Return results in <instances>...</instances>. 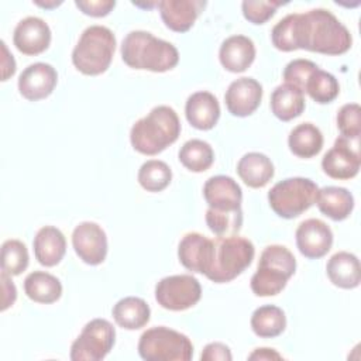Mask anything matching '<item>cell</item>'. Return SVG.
<instances>
[{"mask_svg":"<svg viewBox=\"0 0 361 361\" xmlns=\"http://www.w3.org/2000/svg\"><path fill=\"white\" fill-rule=\"evenodd\" d=\"M271 39L283 52L306 49L324 55L345 54L353 44L347 27L324 8L288 14L274 25Z\"/></svg>","mask_w":361,"mask_h":361,"instance_id":"cell-1","label":"cell"},{"mask_svg":"<svg viewBox=\"0 0 361 361\" xmlns=\"http://www.w3.org/2000/svg\"><path fill=\"white\" fill-rule=\"evenodd\" d=\"M121 58L133 69L166 72L179 62L176 47L148 31H131L121 42Z\"/></svg>","mask_w":361,"mask_h":361,"instance_id":"cell-2","label":"cell"},{"mask_svg":"<svg viewBox=\"0 0 361 361\" xmlns=\"http://www.w3.org/2000/svg\"><path fill=\"white\" fill-rule=\"evenodd\" d=\"M179 134L180 121L176 111L169 106H157L133 124L130 141L140 154L157 155L173 144Z\"/></svg>","mask_w":361,"mask_h":361,"instance_id":"cell-3","label":"cell"},{"mask_svg":"<svg viewBox=\"0 0 361 361\" xmlns=\"http://www.w3.org/2000/svg\"><path fill=\"white\" fill-rule=\"evenodd\" d=\"M254 255L255 248L248 238L235 234L217 235L212 240V254L204 275L216 283L230 282L251 265Z\"/></svg>","mask_w":361,"mask_h":361,"instance_id":"cell-4","label":"cell"},{"mask_svg":"<svg viewBox=\"0 0 361 361\" xmlns=\"http://www.w3.org/2000/svg\"><path fill=\"white\" fill-rule=\"evenodd\" d=\"M116 49L113 31L103 25L87 27L72 51V62L83 75L96 76L106 72Z\"/></svg>","mask_w":361,"mask_h":361,"instance_id":"cell-5","label":"cell"},{"mask_svg":"<svg viewBox=\"0 0 361 361\" xmlns=\"http://www.w3.org/2000/svg\"><path fill=\"white\" fill-rule=\"evenodd\" d=\"M295 271L296 259L285 245H268L261 252L257 271L251 278V290L257 296L278 295Z\"/></svg>","mask_w":361,"mask_h":361,"instance_id":"cell-6","label":"cell"},{"mask_svg":"<svg viewBox=\"0 0 361 361\" xmlns=\"http://www.w3.org/2000/svg\"><path fill=\"white\" fill-rule=\"evenodd\" d=\"M138 354L147 361H189L193 355V344L188 336L157 326L141 334Z\"/></svg>","mask_w":361,"mask_h":361,"instance_id":"cell-7","label":"cell"},{"mask_svg":"<svg viewBox=\"0 0 361 361\" xmlns=\"http://www.w3.org/2000/svg\"><path fill=\"white\" fill-rule=\"evenodd\" d=\"M317 185L309 178H286L268 192L271 209L282 219H295L316 203Z\"/></svg>","mask_w":361,"mask_h":361,"instance_id":"cell-8","label":"cell"},{"mask_svg":"<svg viewBox=\"0 0 361 361\" xmlns=\"http://www.w3.org/2000/svg\"><path fill=\"white\" fill-rule=\"evenodd\" d=\"M116 341V330L106 319H93L83 327L82 333L71 345V360L100 361Z\"/></svg>","mask_w":361,"mask_h":361,"instance_id":"cell-9","label":"cell"},{"mask_svg":"<svg viewBox=\"0 0 361 361\" xmlns=\"http://www.w3.org/2000/svg\"><path fill=\"white\" fill-rule=\"evenodd\" d=\"M202 296L199 281L188 274L162 278L155 285V299L164 309L172 312L186 310L195 306Z\"/></svg>","mask_w":361,"mask_h":361,"instance_id":"cell-10","label":"cell"},{"mask_svg":"<svg viewBox=\"0 0 361 361\" xmlns=\"http://www.w3.org/2000/svg\"><path fill=\"white\" fill-rule=\"evenodd\" d=\"M361 165L358 138L351 140L340 135L334 145L324 154L322 168L324 173L333 179H351L354 178Z\"/></svg>","mask_w":361,"mask_h":361,"instance_id":"cell-11","label":"cell"},{"mask_svg":"<svg viewBox=\"0 0 361 361\" xmlns=\"http://www.w3.org/2000/svg\"><path fill=\"white\" fill-rule=\"evenodd\" d=\"M72 245L76 255L89 265H99L106 259L107 237L97 223H79L72 233Z\"/></svg>","mask_w":361,"mask_h":361,"instance_id":"cell-12","label":"cell"},{"mask_svg":"<svg viewBox=\"0 0 361 361\" xmlns=\"http://www.w3.org/2000/svg\"><path fill=\"white\" fill-rule=\"evenodd\" d=\"M296 245L300 254L309 259L324 257L333 245L331 228L319 219H307L296 228Z\"/></svg>","mask_w":361,"mask_h":361,"instance_id":"cell-13","label":"cell"},{"mask_svg":"<svg viewBox=\"0 0 361 361\" xmlns=\"http://www.w3.org/2000/svg\"><path fill=\"white\" fill-rule=\"evenodd\" d=\"M58 83L55 68L45 62L28 65L18 78V90L23 97L37 102L48 97Z\"/></svg>","mask_w":361,"mask_h":361,"instance_id":"cell-14","label":"cell"},{"mask_svg":"<svg viewBox=\"0 0 361 361\" xmlns=\"http://www.w3.org/2000/svg\"><path fill=\"white\" fill-rule=\"evenodd\" d=\"M262 99V86L252 78H238L230 83L224 94V103L233 116L247 117L252 114Z\"/></svg>","mask_w":361,"mask_h":361,"instance_id":"cell-15","label":"cell"},{"mask_svg":"<svg viewBox=\"0 0 361 361\" xmlns=\"http://www.w3.org/2000/svg\"><path fill=\"white\" fill-rule=\"evenodd\" d=\"M13 42L24 55L42 54L51 44L49 25L39 17H25L16 25Z\"/></svg>","mask_w":361,"mask_h":361,"instance_id":"cell-16","label":"cell"},{"mask_svg":"<svg viewBox=\"0 0 361 361\" xmlns=\"http://www.w3.org/2000/svg\"><path fill=\"white\" fill-rule=\"evenodd\" d=\"M203 196L210 209L237 210L241 209L243 192L240 185L226 175H216L206 180Z\"/></svg>","mask_w":361,"mask_h":361,"instance_id":"cell-17","label":"cell"},{"mask_svg":"<svg viewBox=\"0 0 361 361\" xmlns=\"http://www.w3.org/2000/svg\"><path fill=\"white\" fill-rule=\"evenodd\" d=\"M204 0H162L158 3L161 18L175 32H186L206 7Z\"/></svg>","mask_w":361,"mask_h":361,"instance_id":"cell-18","label":"cell"},{"mask_svg":"<svg viewBox=\"0 0 361 361\" xmlns=\"http://www.w3.org/2000/svg\"><path fill=\"white\" fill-rule=\"evenodd\" d=\"M219 59L228 72H244L255 59V45L245 35H231L221 42Z\"/></svg>","mask_w":361,"mask_h":361,"instance_id":"cell-19","label":"cell"},{"mask_svg":"<svg viewBox=\"0 0 361 361\" xmlns=\"http://www.w3.org/2000/svg\"><path fill=\"white\" fill-rule=\"evenodd\" d=\"M210 254L212 240L196 231L186 233L178 245L180 264L192 272L204 274L210 261Z\"/></svg>","mask_w":361,"mask_h":361,"instance_id":"cell-20","label":"cell"},{"mask_svg":"<svg viewBox=\"0 0 361 361\" xmlns=\"http://www.w3.org/2000/svg\"><path fill=\"white\" fill-rule=\"evenodd\" d=\"M185 116L189 124L197 130H212L220 117V104L210 92L190 94L185 104Z\"/></svg>","mask_w":361,"mask_h":361,"instance_id":"cell-21","label":"cell"},{"mask_svg":"<svg viewBox=\"0 0 361 361\" xmlns=\"http://www.w3.org/2000/svg\"><path fill=\"white\" fill-rule=\"evenodd\" d=\"M34 255L44 267H55L61 262L66 251L63 233L54 226L41 227L32 241Z\"/></svg>","mask_w":361,"mask_h":361,"instance_id":"cell-22","label":"cell"},{"mask_svg":"<svg viewBox=\"0 0 361 361\" xmlns=\"http://www.w3.org/2000/svg\"><path fill=\"white\" fill-rule=\"evenodd\" d=\"M326 271L331 283L343 289H354L361 282L360 261L354 254L347 251H338L331 255Z\"/></svg>","mask_w":361,"mask_h":361,"instance_id":"cell-23","label":"cell"},{"mask_svg":"<svg viewBox=\"0 0 361 361\" xmlns=\"http://www.w3.org/2000/svg\"><path fill=\"white\" fill-rule=\"evenodd\" d=\"M316 204L324 216L334 221H341L351 214L354 197L345 188L324 186L317 190Z\"/></svg>","mask_w":361,"mask_h":361,"instance_id":"cell-24","label":"cell"},{"mask_svg":"<svg viewBox=\"0 0 361 361\" xmlns=\"http://www.w3.org/2000/svg\"><path fill=\"white\" fill-rule=\"evenodd\" d=\"M305 107L306 102L303 92L290 83L276 86L271 94V110L274 116L282 121L299 117Z\"/></svg>","mask_w":361,"mask_h":361,"instance_id":"cell-25","label":"cell"},{"mask_svg":"<svg viewBox=\"0 0 361 361\" xmlns=\"http://www.w3.org/2000/svg\"><path fill=\"white\" fill-rule=\"evenodd\" d=\"M271 159L261 152H248L237 164V173L241 180L254 189L264 188L274 178Z\"/></svg>","mask_w":361,"mask_h":361,"instance_id":"cell-26","label":"cell"},{"mask_svg":"<svg viewBox=\"0 0 361 361\" xmlns=\"http://www.w3.org/2000/svg\"><path fill=\"white\" fill-rule=\"evenodd\" d=\"M114 322L126 330H137L149 322L151 310L147 302L137 296L120 299L111 310Z\"/></svg>","mask_w":361,"mask_h":361,"instance_id":"cell-27","label":"cell"},{"mask_svg":"<svg viewBox=\"0 0 361 361\" xmlns=\"http://www.w3.org/2000/svg\"><path fill=\"white\" fill-rule=\"evenodd\" d=\"M323 134L312 123L298 124L288 137V145L293 155L299 158H312L323 148Z\"/></svg>","mask_w":361,"mask_h":361,"instance_id":"cell-28","label":"cell"},{"mask_svg":"<svg viewBox=\"0 0 361 361\" xmlns=\"http://www.w3.org/2000/svg\"><path fill=\"white\" fill-rule=\"evenodd\" d=\"M25 295L38 303H54L62 295L61 281L44 271H34L24 279Z\"/></svg>","mask_w":361,"mask_h":361,"instance_id":"cell-29","label":"cell"},{"mask_svg":"<svg viewBox=\"0 0 361 361\" xmlns=\"http://www.w3.org/2000/svg\"><path fill=\"white\" fill-rule=\"evenodd\" d=\"M286 327V316L283 310L275 305H264L254 310L251 316L252 331L262 338L279 336Z\"/></svg>","mask_w":361,"mask_h":361,"instance_id":"cell-30","label":"cell"},{"mask_svg":"<svg viewBox=\"0 0 361 361\" xmlns=\"http://www.w3.org/2000/svg\"><path fill=\"white\" fill-rule=\"evenodd\" d=\"M178 157L180 164L192 172H204L212 166L214 161L212 145L197 138L186 141L180 147Z\"/></svg>","mask_w":361,"mask_h":361,"instance_id":"cell-31","label":"cell"},{"mask_svg":"<svg viewBox=\"0 0 361 361\" xmlns=\"http://www.w3.org/2000/svg\"><path fill=\"white\" fill-rule=\"evenodd\" d=\"M303 92H306L316 103L326 104L338 96L340 86L334 75L317 68L306 80Z\"/></svg>","mask_w":361,"mask_h":361,"instance_id":"cell-32","label":"cell"},{"mask_svg":"<svg viewBox=\"0 0 361 361\" xmlns=\"http://www.w3.org/2000/svg\"><path fill=\"white\" fill-rule=\"evenodd\" d=\"M172 179V171L164 161L149 159L138 171V183L147 192L164 190Z\"/></svg>","mask_w":361,"mask_h":361,"instance_id":"cell-33","label":"cell"},{"mask_svg":"<svg viewBox=\"0 0 361 361\" xmlns=\"http://www.w3.org/2000/svg\"><path fill=\"white\" fill-rule=\"evenodd\" d=\"M206 223L216 235H234L241 230L243 210H214L209 207L206 212Z\"/></svg>","mask_w":361,"mask_h":361,"instance_id":"cell-34","label":"cell"},{"mask_svg":"<svg viewBox=\"0 0 361 361\" xmlns=\"http://www.w3.org/2000/svg\"><path fill=\"white\" fill-rule=\"evenodd\" d=\"M28 251L20 240H6L1 245V271L10 276L20 275L28 267Z\"/></svg>","mask_w":361,"mask_h":361,"instance_id":"cell-35","label":"cell"},{"mask_svg":"<svg viewBox=\"0 0 361 361\" xmlns=\"http://www.w3.org/2000/svg\"><path fill=\"white\" fill-rule=\"evenodd\" d=\"M337 127L343 137L355 140L361 134V107L357 103H347L341 106L337 113Z\"/></svg>","mask_w":361,"mask_h":361,"instance_id":"cell-36","label":"cell"},{"mask_svg":"<svg viewBox=\"0 0 361 361\" xmlns=\"http://www.w3.org/2000/svg\"><path fill=\"white\" fill-rule=\"evenodd\" d=\"M285 4L283 1H262V0H244L241 3L243 16L252 24L267 23L276 11L278 7Z\"/></svg>","mask_w":361,"mask_h":361,"instance_id":"cell-37","label":"cell"},{"mask_svg":"<svg viewBox=\"0 0 361 361\" xmlns=\"http://www.w3.org/2000/svg\"><path fill=\"white\" fill-rule=\"evenodd\" d=\"M317 68L319 66L309 59H293L283 69V80L285 83H290L303 92L306 80Z\"/></svg>","mask_w":361,"mask_h":361,"instance_id":"cell-38","label":"cell"},{"mask_svg":"<svg viewBox=\"0 0 361 361\" xmlns=\"http://www.w3.org/2000/svg\"><path fill=\"white\" fill-rule=\"evenodd\" d=\"M75 6L86 16L90 17H104L116 6L114 0H78Z\"/></svg>","mask_w":361,"mask_h":361,"instance_id":"cell-39","label":"cell"},{"mask_svg":"<svg viewBox=\"0 0 361 361\" xmlns=\"http://www.w3.org/2000/svg\"><path fill=\"white\" fill-rule=\"evenodd\" d=\"M202 361H231L233 355L230 348L223 343H210L207 344L200 355Z\"/></svg>","mask_w":361,"mask_h":361,"instance_id":"cell-40","label":"cell"},{"mask_svg":"<svg viewBox=\"0 0 361 361\" xmlns=\"http://www.w3.org/2000/svg\"><path fill=\"white\" fill-rule=\"evenodd\" d=\"M1 288H3V300H1V310H6L10 307L17 298V289L10 279V275L1 271Z\"/></svg>","mask_w":361,"mask_h":361,"instance_id":"cell-41","label":"cell"},{"mask_svg":"<svg viewBox=\"0 0 361 361\" xmlns=\"http://www.w3.org/2000/svg\"><path fill=\"white\" fill-rule=\"evenodd\" d=\"M1 51H3V56H1V80H7L10 76L14 75L16 72V61L13 58V55H10L6 42L1 41Z\"/></svg>","mask_w":361,"mask_h":361,"instance_id":"cell-42","label":"cell"},{"mask_svg":"<svg viewBox=\"0 0 361 361\" xmlns=\"http://www.w3.org/2000/svg\"><path fill=\"white\" fill-rule=\"evenodd\" d=\"M248 360H282V355L276 353L274 348H255L250 355Z\"/></svg>","mask_w":361,"mask_h":361,"instance_id":"cell-43","label":"cell"}]
</instances>
